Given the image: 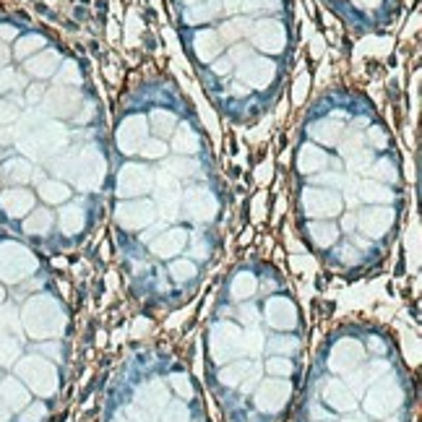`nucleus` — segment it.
Wrapping results in <instances>:
<instances>
[{
	"label": "nucleus",
	"instance_id": "nucleus-1",
	"mask_svg": "<svg viewBox=\"0 0 422 422\" xmlns=\"http://www.w3.org/2000/svg\"><path fill=\"white\" fill-rule=\"evenodd\" d=\"M24 321H27V329L32 331V336H37V339L60 336L65 329V315L53 297H37V300H32Z\"/></svg>",
	"mask_w": 422,
	"mask_h": 422
},
{
	"label": "nucleus",
	"instance_id": "nucleus-2",
	"mask_svg": "<svg viewBox=\"0 0 422 422\" xmlns=\"http://www.w3.org/2000/svg\"><path fill=\"white\" fill-rule=\"evenodd\" d=\"M404 402L402 386L396 383L394 378L383 376L381 381H376V386H370L365 394V412L376 420H388L399 412V407Z\"/></svg>",
	"mask_w": 422,
	"mask_h": 422
},
{
	"label": "nucleus",
	"instance_id": "nucleus-3",
	"mask_svg": "<svg viewBox=\"0 0 422 422\" xmlns=\"http://www.w3.org/2000/svg\"><path fill=\"white\" fill-rule=\"evenodd\" d=\"M209 349L211 360L217 365H227L232 360L243 358V329L230 321L214 323L209 331Z\"/></svg>",
	"mask_w": 422,
	"mask_h": 422
},
{
	"label": "nucleus",
	"instance_id": "nucleus-4",
	"mask_svg": "<svg viewBox=\"0 0 422 422\" xmlns=\"http://www.w3.org/2000/svg\"><path fill=\"white\" fill-rule=\"evenodd\" d=\"M180 209H183L185 217L191 222H196V224H209V222H214L217 214H219V201H217V196H214L209 188L196 185V188L183 191Z\"/></svg>",
	"mask_w": 422,
	"mask_h": 422
},
{
	"label": "nucleus",
	"instance_id": "nucleus-5",
	"mask_svg": "<svg viewBox=\"0 0 422 422\" xmlns=\"http://www.w3.org/2000/svg\"><path fill=\"white\" fill-rule=\"evenodd\" d=\"M300 203H303L305 217H311V219H334L344 209L341 196L329 188H305Z\"/></svg>",
	"mask_w": 422,
	"mask_h": 422
},
{
	"label": "nucleus",
	"instance_id": "nucleus-6",
	"mask_svg": "<svg viewBox=\"0 0 422 422\" xmlns=\"http://www.w3.org/2000/svg\"><path fill=\"white\" fill-rule=\"evenodd\" d=\"M37 268V258L27 248H21L16 243H8L0 248V276L6 282H21Z\"/></svg>",
	"mask_w": 422,
	"mask_h": 422
},
{
	"label": "nucleus",
	"instance_id": "nucleus-7",
	"mask_svg": "<svg viewBox=\"0 0 422 422\" xmlns=\"http://www.w3.org/2000/svg\"><path fill=\"white\" fill-rule=\"evenodd\" d=\"M290 396H292V383L287 378H266V381H261L256 386L253 402H256V407L261 412L276 414L287 407Z\"/></svg>",
	"mask_w": 422,
	"mask_h": 422
},
{
	"label": "nucleus",
	"instance_id": "nucleus-8",
	"mask_svg": "<svg viewBox=\"0 0 422 422\" xmlns=\"http://www.w3.org/2000/svg\"><path fill=\"white\" fill-rule=\"evenodd\" d=\"M264 376V367L256 360H232L219 370V381L227 388H240L243 394L253 391V386L261 381Z\"/></svg>",
	"mask_w": 422,
	"mask_h": 422
},
{
	"label": "nucleus",
	"instance_id": "nucleus-9",
	"mask_svg": "<svg viewBox=\"0 0 422 422\" xmlns=\"http://www.w3.org/2000/svg\"><path fill=\"white\" fill-rule=\"evenodd\" d=\"M180 198H183L180 183H177L167 170H162V172L156 175V203H154V209H159L156 214H159L165 222H175L177 217H180Z\"/></svg>",
	"mask_w": 422,
	"mask_h": 422
},
{
	"label": "nucleus",
	"instance_id": "nucleus-10",
	"mask_svg": "<svg viewBox=\"0 0 422 422\" xmlns=\"http://www.w3.org/2000/svg\"><path fill=\"white\" fill-rule=\"evenodd\" d=\"M394 222H396V211L391 206H365L362 211H358L360 232L370 240L388 235V230L394 227Z\"/></svg>",
	"mask_w": 422,
	"mask_h": 422
},
{
	"label": "nucleus",
	"instance_id": "nucleus-11",
	"mask_svg": "<svg viewBox=\"0 0 422 422\" xmlns=\"http://www.w3.org/2000/svg\"><path fill=\"white\" fill-rule=\"evenodd\" d=\"M19 373L27 378V383L32 386V388H34L37 394H42V396L55 394L57 373H55V367L47 365L45 360H39V358L24 360V362L19 365Z\"/></svg>",
	"mask_w": 422,
	"mask_h": 422
},
{
	"label": "nucleus",
	"instance_id": "nucleus-12",
	"mask_svg": "<svg viewBox=\"0 0 422 422\" xmlns=\"http://www.w3.org/2000/svg\"><path fill=\"white\" fill-rule=\"evenodd\" d=\"M115 219L125 230H144L156 219V209L154 203L147 201V198H133V201L120 203L115 209Z\"/></svg>",
	"mask_w": 422,
	"mask_h": 422
},
{
	"label": "nucleus",
	"instance_id": "nucleus-13",
	"mask_svg": "<svg viewBox=\"0 0 422 422\" xmlns=\"http://www.w3.org/2000/svg\"><path fill=\"white\" fill-rule=\"evenodd\" d=\"M154 175L149 172V167L144 165H125L118 175V196L120 198H138L144 193L151 191Z\"/></svg>",
	"mask_w": 422,
	"mask_h": 422
},
{
	"label": "nucleus",
	"instance_id": "nucleus-14",
	"mask_svg": "<svg viewBox=\"0 0 422 422\" xmlns=\"http://www.w3.org/2000/svg\"><path fill=\"white\" fill-rule=\"evenodd\" d=\"M362 362H365V347H362L358 339H341L336 341V347L331 349V358H329L331 373L347 376L349 370H355V367L362 365Z\"/></svg>",
	"mask_w": 422,
	"mask_h": 422
},
{
	"label": "nucleus",
	"instance_id": "nucleus-15",
	"mask_svg": "<svg viewBox=\"0 0 422 422\" xmlns=\"http://www.w3.org/2000/svg\"><path fill=\"white\" fill-rule=\"evenodd\" d=\"M391 373V365L386 362V360H370L367 365H358L355 370H349L347 373V388L352 394H365L367 386L381 381L383 376Z\"/></svg>",
	"mask_w": 422,
	"mask_h": 422
},
{
	"label": "nucleus",
	"instance_id": "nucleus-16",
	"mask_svg": "<svg viewBox=\"0 0 422 422\" xmlns=\"http://www.w3.org/2000/svg\"><path fill=\"white\" fill-rule=\"evenodd\" d=\"M149 248L156 258L170 261V258H175L177 253H183L188 248V230L185 227H167L149 243Z\"/></svg>",
	"mask_w": 422,
	"mask_h": 422
},
{
	"label": "nucleus",
	"instance_id": "nucleus-17",
	"mask_svg": "<svg viewBox=\"0 0 422 422\" xmlns=\"http://www.w3.org/2000/svg\"><path fill=\"white\" fill-rule=\"evenodd\" d=\"M266 323L276 331H292L297 326V308L290 297H268Z\"/></svg>",
	"mask_w": 422,
	"mask_h": 422
},
{
	"label": "nucleus",
	"instance_id": "nucleus-18",
	"mask_svg": "<svg viewBox=\"0 0 422 422\" xmlns=\"http://www.w3.org/2000/svg\"><path fill=\"white\" fill-rule=\"evenodd\" d=\"M321 396H323V404H329L331 409H336V412H355V409H358L355 394L347 388V383H341L339 378L326 381Z\"/></svg>",
	"mask_w": 422,
	"mask_h": 422
},
{
	"label": "nucleus",
	"instance_id": "nucleus-19",
	"mask_svg": "<svg viewBox=\"0 0 422 422\" xmlns=\"http://www.w3.org/2000/svg\"><path fill=\"white\" fill-rule=\"evenodd\" d=\"M136 402L141 409L159 414L167 407V402H170V391H167V386L162 381H149V383H144L138 388Z\"/></svg>",
	"mask_w": 422,
	"mask_h": 422
},
{
	"label": "nucleus",
	"instance_id": "nucleus-20",
	"mask_svg": "<svg viewBox=\"0 0 422 422\" xmlns=\"http://www.w3.org/2000/svg\"><path fill=\"white\" fill-rule=\"evenodd\" d=\"M339 232L341 230L331 219H313L311 224H308V238L313 240V245H315V248H321V250L336 245Z\"/></svg>",
	"mask_w": 422,
	"mask_h": 422
},
{
	"label": "nucleus",
	"instance_id": "nucleus-21",
	"mask_svg": "<svg viewBox=\"0 0 422 422\" xmlns=\"http://www.w3.org/2000/svg\"><path fill=\"white\" fill-rule=\"evenodd\" d=\"M144 136H147L144 120L141 118L125 120V123H123V128H120V133H118L120 149H123L125 154H133V151H138V147L144 144Z\"/></svg>",
	"mask_w": 422,
	"mask_h": 422
},
{
	"label": "nucleus",
	"instance_id": "nucleus-22",
	"mask_svg": "<svg viewBox=\"0 0 422 422\" xmlns=\"http://www.w3.org/2000/svg\"><path fill=\"white\" fill-rule=\"evenodd\" d=\"M0 203H3V209L8 211V217L19 219V217H24V214H29V211L34 209V196L29 191H24V188H16V191L3 193Z\"/></svg>",
	"mask_w": 422,
	"mask_h": 422
},
{
	"label": "nucleus",
	"instance_id": "nucleus-23",
	"mask_svg": "<svg viewBox=\"0 0 422 422\" xmlns=\"http://www.w3.org/2000/svg\"><path fill=\"white\" fill-rule=\"evenodd\" d=\"M358 198L365 201L367 206H388L394 201V191H388V185L378 183V180H365L358 185Z\"/></svg>",
	"mask_w": 422,
	"mask_h": 422
},
{
	"label": "nucleus",
	"instance_id": "nucleus-24",
	"mask_svg": "<svg viewBox=\"0 0 422 422\" xmlns=\"http://www.w3.org/2000/svg\"><path fill=\"white\" fill-rule=\"evenodd\" d=\"M57 224H60L63 235H79V232H83V227H86V211H83V206H76V203L63 206L60 214H57Z\"/></svg>",
	"mask_w": 422,
	"mask_h": 422
},
{
	"label": "nucleus",
	"instance_id": "nucleus-25",
	"mask_svg": "<svg viewBox=\"0 0 422 422\" xmlns=\"http://www.w3.org/2000/svg\"><path fill=\"white\" fill-rule=\"evenodd\" d=\"M256 290H258V282L250 271H240V274H235V279H232V285H230V294L235 303H245V300H250V297L256 294Z\"/></svg>",
	"mask_w": 422,
	"mask_h": 422
},
{
	"label": "nucleus",
	"instance_id": "nucleus-26",
	"mask_svg": "<svg viewBox=\"0 0 422 422\" xmlns=\"http://www.w3.org/2000/svg\"><path fill=\"white\" fill-rule=\"evenodd\" d=\"M297 165H300V172H303V175H315V172H321L323 167L329 165V156H326V151H321V149L305 147L303 151H300Z\"/></svg>",
	"mask_w": 422,
	"mask_h": 422
},
{
	"label": "nucleus",
	"instance_id": "nucleus-27",
	"mask_svg": "<svg viewBox=\"0 0 422 422\" xmlns=\"http://www.w3.org/2000/svg\"><path fill=\"white\" fill-rule=\"evenodd\" d=\"M53 224H55V217H53V211L47 209H34L29 214V219L24 222V230L29 235H47V232L53 230Z\"/></svg>",
	"mask_w": 422,
	"mask_h": 422
},
{
	"label": "nucleus",
	"instance_id": "nucleus-28",
	"mask_svg": "<svg viewBox=\"0 0 422 422\" xmlns=\"http://www.w3.org/2000/svg\"><path fill=\"white\" fill-rule=\"evenodd\" d=\"M266 347V339H264V331L261 326H248L243 331V355H248L250 360H256Z\"/></svg>",
	"mask_w": 422,
	"mask_h": 422
},
{
	"label": "nucleus",
	"instance_id": "nucleus-29",
	"mask_svg": "<svg viewBox=\"0 0 422 422\" xmlns=\"http://www.w3.org/2000/svg\"><path fill=\"white\" fill-rule=\"evenodd\" d=\"M0 394H3L6 404H8V407H13V409L27 407V402H29L27 391H24V388H21L16 381H6V383H3V388H0Z\"/></svg>",
	"mask_w": 422,
	"mask_h": 422
},
{
	"label": "nucleus",
	"instance_id": "nucleus-30",
	"mask_svg": "<svg viewBox=\"0 0 422 422\" xmlns=\"http://www.w3.org/2000/svg\"><path fill=\"white\" fill-rule=\"evenodd\" d=\"M279 27L276 21H264L261 27L256 29V42H261V47H268V50H279Z\"/></svg>",
	"mask_w": 422,
	"mask_h": 422
},
{
	"label": "nucleus",
	"instance_id": "nucleus-31",
	"mask_svg": "<svg viewBox=\"0 0 422 422\" xmlns=\"http://www.w3.org/2000/svg\"><path fill=\"white\" fill-rule=\"evenodd\" d=\"M268 349L274 352L276 358H292L294 352L300 349V341L294 339V336H271V341H268Z\"/></svg>",
	"mask_w": 422,
	"mask_h": 422
},
{
	"label": "nucleus",
	"instance_id": "nucleus-32",
	"mask_svg": "<svg viewBox=\"0 0 422 422\" xmlns=\"http://www.w3.org/2000/svg\"><path fill=\"white\" fill-rule=\"evenodd\" d=\"M245 79L248 81H253V83H258V86H264V83H268L271 81V76H274V68H271V63H250L248 68H245Z\"/></svg>",
	"mask_w": 422,
	"mask_h": 422
},
{
	"label": "nucleus",
	"instance_id": "nucleus-33",
	"mask_svg": "<svg viewBox=\"0 0 422 422\" xmlns=\"http://www.w3.org/2000/svg\"><path fill=\"white\" fill-rule=\"evenodd\" d=\"M170 276H172L175 282L185 285V282H191L193 276H196V264L188 261V258H177V261L170 264Z\"/></svg>",
	"mask_w": 422,
	"mask_h": 422
},
{
	"label": "nucleus",
	"instance_id": "nucleus-34",
	"mask_svg": "<svg viewBox=\"0 0 422 422\" xmlns=\"http://www.w3.org/2000/svg\"><path fill=\"white\" fill-rule=\"evenodd\" d=\"M39 196H42L47 203H65L71 198V191H68L63 183H42Z\"/></svg>",
	"mask_w": 422,
	"mask_h": 422
},
{
	"label": "nucleus",
	"instance_id": "nucleus-35",
	"mask_svg": "<svg viewBox=\"0 0 422 422\" xmlns=\"http://www.w3.org/2000/svg\"><path fill=\"white\" fill-rule=\"evenodd\" d=\"M162 422H191V412L185 402H167V407L162 409Z\"/></svg>",
	"mask_w": 422,
	"mask_h": 422
},
{
	"label": "nucleus",
	"instance_id": "nucleus-36",
	"mask_svg": "<svg viewBox=\"0 0 422 422\" xmlns=\"http://www.w3.org/2000/svg\"><path fill=\"white\" fill-rule=\"evenodd\" d=\"M175 149L183 151V154L198 151V138H196V133H193L191 128H180V133L175 136Z\"/></svg>",
	"mask_w": 422,
	"mask_h": 422
},
{
	"label": "nucleus",
	"instance_id": "nucleus-37",
	"mask_svg": "<svg viewBox=\"0 0 422 422\" xmlns=\"http://www.w3.org/2000/svg\"><path fill=\"white\" fill-rule=\"evenodd\" d=\"M266 370L276 378H290L294 373V365H292V360L290 358H276L274 355V358L266 362Z\"/></svg>",
	"mask_w": 422,
	"mask_h": 422
},
{
	"label": "nucleus",
	"instance_id": "nucleus-38",
	"mask_svg": "<svg viewBox=\"0 0 422 422\" xmlns=\"http://www.w3.org/2000/svg\"><path fill=\"white\" fill-rule=\"evenodd\" d=\"M167 172L172 175L175 180H188V177H196L198 175V165H193V162H170L167 165Z\"/></svg>",
	"mask_w": 422,
	"mask_h": 422
},
{
	"label": "nucleus",
	"instance_id": "nucleus-39",
	"mask_svg": "<svg viewBox=\"0 0 422 422\" xmlns=\"http://www.w3.org/2000/svg\"><path fill=\"white\" fill-rule=\"evenodd\" d=\"M170 386H172L175 394L180 396V399H191V396H193L191 378L183 376V373H172V376H170Z\"/></svg>",
	"mask_w": 422,
	"mask_h": 422
},
{
	"label": "nucleus",
	"instance_id": "nucleus-40",
	"mask_svg": "<svg viewBox=\"0 0 422 422\" xmlns=\"http://www.w3.org/2000/svg\"><path fill=\"white\" fill-rule=\"evenodd\" d=\"M373 177H376L378 183H396V170L394 165L388 162V159H383V162H378V165H373Z\"/></svg>",
	"mask_w": 422,
	"mask_h": 422
},
{
	"label": "nucleus",
	"instance_id": "nucleus-41",
	"mask_svg": "<svg viewBox=\"0 0 422 422\" xmlns=\"http://www.w3.org/2000/svg\"><path fill=\"white\" fill-rule=\"evenodd\" d=\"M336 258H339L341 264H347V266H358L360 261H362V253L352 243H344V245L336 248Z\"/></svg>",
	"mask_w": 422,
	"mask_h": 422
},
{
	"label": "nucleus",
	"instance_id": "nucleus-42",
	"mask_svg": "<svg viewBox=\"0 0 422 422\" xmlns=\"http://www.w3.org/2000/svg\"><path fill=\"white\" fill-rule=\"evenodd\" d=\"M214 42H217V37H214V34H209V32H206V34H201V37H198V55H201V57L214 55V53L219 50V45H214Z\"/></svg>",
	"mask_w": 422,
	"mask_h": 422
},
{
	"label": "nucleus",
	"instance_id": "nucleus-43",
	"mask_svg": "<svg viewBox=\"0 0 422 422\" xmlns=\"http://www.w3.org/2000/svg\"><path fill=\"white\" fill-rule=\"evenodd\" d=\"M321 185H326L329 191H334V188H341V185L347 183V175H341V172H323L315 177Z\"/></svg>",
	"mask_w": 422,
	"mask_h": 422
},
{
	"label": "nucleus",
	"instance_id": "nucleus-44",
	"mask_svg": "<svg viewBox=\"0 0 422 422\" xmlns=\"http://www.w3.org/2000/svg\"><path fill=\"white\" fill-rule=\"evenodd\" d=\"M238 315H240V321L245 323V326H258V321H261L256 305H240Z\"/></svg>",
	"mask_w": 422,
	"mask_h": 422
},
{
	"label": "nucleus",
	"instance_id": "nucleus-45",
	"mask_svg": "<svg viewBox=\"0 0 422 422\" xmlns=\"http://www.w3.org/2000/svg\"><path fill=\"white\" fill-rule=\"evenodd\" d=\"M336 133H339V128H334L331 123H326V125L321 123V125H315V128H313V136L326 141V144H334V141H336Z\"/></svg>",
	"mask_w": 422,
	"mask_h": 422
},
{
	"label": "nucleus",
	"instance_id": "nucleus-46",
	"mask_svg": "<svg viewBox=\"0 0 422 422\" xmlns=\"http://www.w3.org/2000/svg\"><path fill=\"white\" fill-rule=\"evenodd\" d=\"M125 414H128L130 422H156L154 414L147 412V409H141L138 404H136V407H128V409H125Z\"/></svg>",
	"mask_w": 422,
	"mask_h": 422
},
{
	"label": "nucleus",
	"instance_id": "nucleus-47",
	"mask_svg": "<svg viewBox=\"0 0 422 422\" xmlns=\"http://www.w3.org/2000/svg\"><path fill=\"white\" fill-rule=\"evenodd\" d=\"M217 13H219V6H214V3H206V6H201L198 11H193L191 19H193V21H198V19L206 21V19H214Z\"/></svg>",
	"mask_w": 422,
	"mask_h": 422
},
{
	"label": "nucleus",
	"instance_id": "nucleus-48",
	"mask_svg": "<svg viewBox=\"0 0 422 422\" xmlns=\"http://www.w3.org/2000/svg\"><path fill=\"white\" fill-rule=\"evenodd\" d=\"M154 123H156V130L167 133V130L175 125V118L170 115V112H154Z\"/></svg>",
	"mask_w": 422,
	"mask_h": 422
},
{
	"label": "nucleus",
	"instance_id": "nucleus-49",
	"mask_svg": "<svg viewBox=\"0 0 422 422\" xmlns=\"http://www.w3.org/2000/svg\"><path fill=\"white\" fill-rule=\"evenodd\" d=\"M341 230L349 232V235L358 230V214H355V211H347V214L341 217Z\"/></svg>",
	"mask_w": 422,
	"mask_h": 422
},
{
	"label": "nucleus",
	"instance_id": "nucleus-50",
	"mask_svg": "<svg viewBox=\"0 0 422 422\" xmlns=\"http://www.w3.org/2000/svg\"><path fill=\"white\" fill-rule=\"evenodd\" d=\"M11 177L13 180H29V167L24 162H16V165H11Z\"/></svg>",
	"mask_w": 422,
	"mask_h": 422
},
{
	"label": "nucleus",
	"instance_id": "nucleus-51",
	"mask_svg": "<svg viewBox=\"0 0 422 422\" xmlns=\"http://www.w3.org/2000/svg\"><path fill=\"white\" fill-rule=\"evenodd\" d=\"M138 151H141V154H144V156H149V159H156V156H165L167 149L162 147V144H149V147L138 149Z\"/></svg>",
	"mask_w": 422,
	"mask_h": 422
},
{
	"label": "nucleus",
	"instance_id": "nucleus-52",
	"mask_svg": "<svg viewBox=\"0 0 422 422\" xmlns=\"http://www.w3.org/2000/svg\"><path fill=\"white\" fill-rule=\"evenodd\" d=\"M42 417H45V407H42V404H37V407H32V409L27 412L24 422H39Z\"/></svg>",
	"mask_w": 422,
	"mask_h": 422
},
{
	"label": "nucleus",
	"instance_id": "nucleus-53",
	"mask_svg": "<svg viewBox=\"0 0 422 422\" xmlns=\"http://www.w3.org/2000/svg\"><path fill=\"white\" fill-rule=\"evenodd\" d=\"M149 329H151V323H149L147 318H138V321L133 323V334H136V336H144Z\"/></svg>",
	"mask_w": 422,
	"mask_h": 422
},
{
	"label": "nucleus",
	"instance_id": "nucleus-54",
	"mask_svg": "<svg viewBox=\"0 0 422 422\" xmlns=\"http://www.w3.org/2000/svg\"><path fill=\"white\" fill-rule=\"evenodd\" d=\"M276 0H250L248 8H274Z\"/></svg>",
	"mask_w": 422,
	"mask_h": 422
},
{
	"label": "nucleus",
	"instance_id": "nucleus-55",
	"mask_svg": "<svg viewBox=\"0 0 422 422\" xmlns=\"http://www.w3.org/2000/svg\"><path fill=\"white\" fill-rule=\"evenodd\" d=\"M193 256L206 258V256H209V245H206V243H196V245H193Z\"/></svg>",
	"mask_w": 422,
	"mask_h": 422
},
{
	"label": "nucleus",
	"instance_id": "nucleus-56",
	"mask_svg": "<svg viewBox=\"0 0 422 422\" xmlns=\"http://www.w3.org/2000/svg\"><path fill=\"white\" fill-rule=\"evenodd\" d=\"M367 347L373 349V352H376V355H383V341H381V339H376V336H373V339H367Z\"/></svg>",
	"mask_w": 422,
	"mask_h": 422
},
{
	"label": "nucleus",
	"instance_id": "nucleus-57",
	"mask_svg": "<svg viewBox=\"0 0 422 422\" xmlns=\"http://www.w3.org/2000/svg\"><path fill=\"white\" fill-rule=\"evenodd\" d=\"M0 422H8V412H6L3 407H0Z\"/></svg>",
	"mask_w": 422,
	"mask_h": 422
},
{
	"label": "nucleus",
	"instance_id": "nucleus-58",
	"mask_svg": "<svg viewBox=\"0 0 422 422\" xmlns=\"http://www.w3.org/2000/svg\"><path fill=\"white\" fill-rule=\"evenodd\" d=\"M344 422H367L365 417H349V420H344Z\"/></svg>",
	"mask_w": 422,
	"mask_h": 422
},
{
	"label": "nucleus",
	"instance_id": "nucleus-59",
	"mask_svg": "<svg viewBox=\"0 0 422 422\" xmlns=\"http://www.w3.org/2000/svg\"><path fill=\"white\" fill-rule=\"evenodd\" d=\"M360 3H362V0H360ZM367 3H370V6H373V3H378V0H367Z\"/></svg>",
	"mask_w": 422,
	"mask_h": 422
},
{
	"label": "nucleus",
	"instance_id": "nucleus-60",
	"mask_svg": "<svg viewBox=\"0 0 422 422\" xmlns=\"http://www.w3.org/2000/svg\"><path fill=\"white\" fill-rule=\"evenodd\" d=\"M115 422H130V420H120V417H118V420H115Z\"/></svg>",
	"mask_w": 422,
	"mask_h": 422
},
{
	"label": "nucleus",
	"instance_id": "nucleus-61",
	"mask_svg": "<svg viewBox=\"0 0 422 422\" xmlns=\"http://www.w3.org/2000/svg\"><path fill=\"white\" fill-rule=\"evenodd\" d=\"M323 422H331V420H323Z\"/></svg>",
	"mask_w": 422,
	"mask_h": 422
},
{
	"label": "nucleus",
	"instance_id": "nucleus-62",
	"mask_svg": "<svg viewBox=\"0 0 422 422\" xmlns=\"http://www.w3.org/2000/svg\"><path fill=\"white\" fill-rule=\"evenodd\" d=\"M0 297H3V292H0Z\"/></svg>",
	"mask_w": 422,
	"mask_h": 422
}]
</instances>
